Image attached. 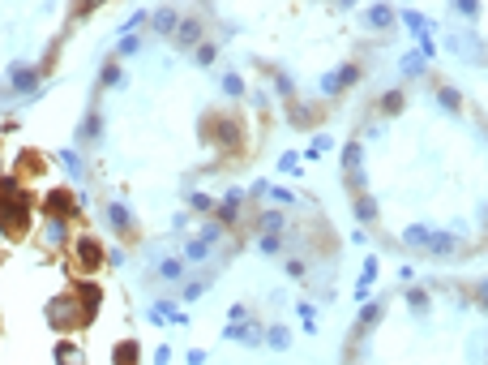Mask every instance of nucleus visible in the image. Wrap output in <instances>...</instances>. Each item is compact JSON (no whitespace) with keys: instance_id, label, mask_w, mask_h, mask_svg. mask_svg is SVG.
Masks as SVG:
<instances>
[{"instance_id":"f257e3e1","label":"nucleus","mask_w":488,"mask_h":365,"mask_svg":"<svg viewBox=\"0 0 488 365\" xmlns=\"http://www.w3.org/2000/svg\"><path fill=\"white\" fill-rule=\"evenodd\" d=\"M201 138L210 142L214 151H223V155L244 151V120H240V112H210L201 120Z\"/></svg>"},{"instance_id":"f03ea898","label":"nucleus","mask_w":488,"mask_h":365,"mask_svg":"<svg viewBox=\"0 0 488 365\" xmlns=\"http://www.w3.org/2000/svg\"><path fill=\"white\" fill-rule=\"evenodd\" d=\"M47 323H51V327H56V331L65 335V331L86 327L90 318H86V309L77 305V301H73V292H69V297H60V301H51V305H47Z\"/></svg>"},{"instance_id":"7ed1b4c3","label":"nucleus","mask_w":488,"mask_h":365,"mask_svg":"<svg viewBox=\"0 0 488 365\" xmlns=\"http://www.w3.org/2000/svg\"><path fill=\"white\" fill-rule=\"evenodd\" d=\"M69 254H73V266H77L82 275L103 271V241H99V236H73Z\"/></svg>"},{"instance_id":"20e7f679","label":"nucleus","mask_w":488,"mask_h":365,"mask_svg":"<svg viewBox=\"0 0 488 365\" xmlns=\"http://www.w3.org/2000/svg\"><path fill=\"white\" fill-rule=\"evenodd\" d=\"M9 90H13V95H26V99H35V95L43 90V73H39V65H26V60L9 65Z\"/></svg>"},{"instance_id":"39448f33","label":"nucleus","mask_w":488,"mask_h":365,"mask_svg":"<svg viewBox=\"0 0 488 365\" xmlns=\"http://www.w3.org/2000/svg\"><path fill=\"white\" fill-rule=\"evenodd\" d=\"M244 206H249L244 189H227V193H223V202H214V224H223V228H236L240 219L249 215Z\"/></svg>"},{"instance_id":"423d86ee","label":"nucleus","mask_w":488,"mask_h":365,"mask_svg":"<svg viewBox=\"0 0 488 365\" xmlns=\"http://www.w3.org/2000/svg\"><path fill=\"white\" fill-rule=\"evenodd\" d=\"M77 211H82V202H77V193H69V189H51L47 198H43V215L47 219H77Z\"/></svg>"},{"instance_id":"0eeeda50","label":"nucleus","mask_w":488,"mask_h":365,"mask_svg":"<svg viewBox=\"0 0 488 365\" xmlns=\"http://www.w3.org/2000/svg\"><path fill=\"white\" fill-rule=\"evenodd\" d=\"M103 224H108V232H112V236H120V241H128V236L137 232L133 211H128L124 202H108V206H103Z\"/></svg>"},{"instance_id":"6e6552de","label":"nucleus","mask_w":488,"mask_h":365,"mask_svg":"<svg viewBox=\"0 0 488 365\" xmlns=\"http://www.w3.org/2000/svg\"><path fill=\"white\" fill-rule=\"evenodd\" d=\"M360 78H364V69H360V65H343V69H334V73H326V78H321V95L339 99V95H343V90H351Z\"/></svg>"},{"instance_id":"1a4fd4ad","label":"nucleus","mask_w":488,"mask_h":365,"mask_svg":"<svg viewBox=\"0 0 488 365\" xmlns=\"http://www.w3.org/2000/svg\"><path fill=\"white\" fill-rule=\"evenodd\" d=\"M39 241H43V250H69L73 245V224L69 219H43Z\"/></svg>"},{"instance_id":"9d476101","label":"nucleus","mask_w":488,"mask_h":365,"mask_svg":"<svg viewBox=\"0 0 488 365\" xmlns=\"http://www.w3.org/2000/svg\"><path fill=\"white\" fill-rule=\"evenodd\" d=\"M176 47H197L205 39V17L201 13H189V17H180V26H176Z\"/></svg>"},{"instance_id":"9b49d317","label":"nucleus","mask_w":488,"mask_h":365,"mask_svg":"<svg viewBox=\"0 0 488 365\" xmlns=\"http://www.w3.org/2000/svg\"><path fill=\"white\" fill-rule=\"evenodd\" d=\"M73 301L86 309V318H94L99 305H103V288H99L94 279H82V284H73Z\"/></svg>"},{"instance_id":"f8f14e48","label":"nucleus","mask_w":488,"mask_h":365,"mask_svg":"<svg viewBox=\"0 0 488 365\" xmlns=\"http://www.w3.org/2000/svg\"><path fill=\"white\" fill-rule=\"evenodd\" d=\"M180 17H185L180 9L163 5V9H154V13H150V31H154V35H163V39H171V35H176V26H180Z\"/></svg>"},{"instance_id":"ddd939ff","label":"nucleus","mask_w":488,"mask_h":365,"mask_svg":"<svg viewBox=\"0 0 488 365\" xmlns=\"http://www.w3.org/2000/svg\"><path fill=\"white\" fill-rule=\"evenodd\" d=\"M103 142V112H86L77 125V146H99Z\"/></svg>"},{"instance_id":"4468645a","label":"nucleus","mask_w":488,"mask_h":365,"mask_svg":"<svg viewBox=\"0 0 488 365\" xmlns=\"http://www.w3.org/2000/svg\"><path fill=\"white\" fill-rule=\"evenodd\" d=\"M355 172H364V142L347 138L343 142V177H355Z\"/></svg>"},{"instance_id":"2eb2a0df","label":"nucleus","mask_w":488,"mask_h":365,"mask_svg":"<svg viewBox=\"0 0 488 365\" xmlns=\"http://www.w3.org/2000/svg\"><path fill=\"white\" fill-rule=\"evenodd\" d=\"M364 22H369L373 31H385V35H390V31L398 26V9H390V5H373V9L364 13Z\"/></svg>"},{"instance_id":"dca6fc26","label":"nucleus","mask_w":488,"mask_h":365,"mask_svg":"<svg viewBox=\"0 0 488 365\" xmlns=\"http://www.w3.org/2000/svg\"><path fill=\"white\" fill-rule=\"evenodd\" d=\"M424 250H428L432 258H454V254H458V241H454L450 232H428Z\"/></svg>"},{"instance_id":"f3484780","label":"nucleus","mask_w":488,"mask_h":365,"mask_svg":"<svg viewBox=\"0 0 488 365\" xmlns=\"http://www.w3.org/2000/svg\"><path fill=\"white\" fill-rule=\"evenodd\" d=\"M351 211H355V219H360V224H377V219H381V206H377V198H373V193H355Z\"/></svg>"},{"instance_id":"a211bd4d","label":"nucleus","mask_w":488,"mask_h":365,"mask_svg":"<svg viewBox=\"0 0 488 365\" xmlns=\"http://www.w3.org/2000/svg\"><path fill=\"white\" fill-rule=\"evenodd\" d=\"M253 224L262 228V236H283V228H287V219H283V211H274V206H270V211H262V215H257Z\"/></svg>"},{"instance_id":"6ab92c4d","label":"nucleus","mask_w":488,"mask_h":365,"mask_svg":"<svg viewBox=\"0 0 488 365\" xmlns=\"http://www.w3.org/2000/svg\"><path fill=\"white\" fill-rule=\"evenodd\" d=\"M60 168L69 172V181H86V177H90V172H86V159H82V151H69V146L60 151Z\"/></svg>"},{"instance_id":"aec40b11","label":"nucleus","mask_w":488,"mask_h":365,"mask_svg":"<svg viewBox=\"0 0 488 365\" xmlns=\"http://www.w3.org/2000/svg\"><path fill=\"white\" fill-rule=\"evenodd\" d=\"M403 108H407V95L394 86V90H385L381 99H377V108H373V112H377V116H398Z\"/></svg>"},{"instance_id":"412c9836","label":"nucleus","mask_w":488,"mask_h":365,"mask_svg":"<svg viewBox=\"0 0 488 365\" xmlns=\"http://www.w3.org/2000/svg\"><path fill=\"white\" fill-rule=\"evenodd\" d=\"M159 279L163 284H180V279H185V258H176V254L159 258Z\"/></svg>"},{"instance_id":"4be33fe9","label":"nucleus","mask_w":488,"mask_h":365,"mask_svg":"<svg viewBox=\"0 0 488 365\" xmlns=\"http://www.w3.org/2000/svg\"><path fill=\"white\" fill-rule=\"evenodd\" d=\"M219 245H210L205 236H189V245H185V262H205V258H214Z\"/></svg>"},{"instance_id":"5701e85b","label":"nucleus","mask_w":488,"mask_h":365,"mask_svg":"<svg viewBox=\"0 0 488 365\" xmlns=\"http://www.w3.org/2000/svg\"><path fill=\"white\" fill-rule=\"evenodd\" d=\"M398 26H407L411 35L420 39V35H428V31H432V22H428L424 13H416V9H403V13H398Z\"/></svg>"},{"instance_id":"b1692460","label":"nucleus","mask_w":488,"mask_h":365,"mask_svg":"<svg viewBox=\"0 0 488 365\" xmlns=\"http://www.w3.org/2000/svg\"><path fill=\"white\" fill-rule=\"evenodd\" d=\"M56 365H86L82 344H73V339H60V344H56Z\"/></svg>"},{"instance_id":"393cba45","label":"nucleus","mask_w":488,"mask_h":365,"mask_svg":"<svg viewBox=\"0 0 488 365\" xmlns=\"http://www.w3.org/2000/svg\"><path fill=\"white\" fill-rule=\"evenodd\" d=\"M317 116H321L317 108H304L300 99H296V104H287V120H292V125H296V129H308V125H313V120H317Z\"/></svg>"},{"instance_id":"a878e982","label":"nucleus","mask_w":488,"mask_h":365,"mask_svg":"<svg viewBox=\"0 0 488 365\" xmlns=\"http://www.w3.org/2000/svg\"><path fill=\"white\" fill-rule=\"evenodd\" d=\"M142 361V344H133V339H120L116 352H112V365H137Z\"/></svg>"},{"instance_id":"bb28decb","label":"nucleus","mask_w":488,"mask_h":365,"mask_svg":"<svg viewBox=\"0 0 488 365\" xmlns=\"http://www.w3.org/2000/svg\"><path fill=\"white\" fill-rule=\"evenodd\" d=\"M428 305H432V297H428V292H424V288H416V284H407V309L416 314V318H424V314H428Z\"/></svg>"},{"instance_id":"cd10ccee","label":"nucleus","mask_w":488,"mask_h":365,"mask_svg":"<svg viewBox=\"0 0 488 365\" xmlns=\"http://www.w3.org/2000/svg\"><path fill=\"white\" fill-rule=\"evenodd\" d=\"M381 275V258L377 254H369L364 258V275H360V288H355V297H369V288H373V279Z\"/></svg>"},{"instance_id":"c85d7f7f","label":"nucleus","mask_w":488,"mask_h":365,"mask_svg":"<svg viewBox=\"0 0 488 365\" xmlns=\"http://www.w3.org/2000/svg\"><path fill=\"white\" fill-rule=\"evenodd\" d=\"M266 348H274V352H287V348H292V331L283 327V323L266 327Z\"/></svg>"},{"instance_id":"c756f323","label":"nucleus","mask_w":488,"mask_h":365,"mask_svg":"<svg viewBox=\"0 0 488 365\" xmlns=\"http://www.w3.org/2000/svg\"><path fill=\"white\" fill-rule=\"evenodd\" d=\"M270 73V82H274V90L283 95V104H296V82L287 78V73H283V69H266Z\"/></svg>"},{"instance_id":"7c9ffc66","label":"nucleus","mask_w":488,"mask_h":365,"mask_svg":"<svg viewBox=\"0 0 488 365\" xmlns=\"http://www.w3.org/2000/svg\"><path fill=\"white\" fill-rule=\"evenodd\" d=\"M398 69H403V78H424V73H428V60H424L420 52H407V56L398 60Z\"/></svg>"},{"instance_id":"2f4dec72","label":"nucleus","mask_w":488,"mask_h":365,"mask_svg":"<svg viewBox=\"0 0 488 365\" xmlns=\"http://www.w3.org/2000/svg\"><path fill=\"white\" fill-rule=\"evenodd\" d=\"M437 104H441L446 112H462V95H458V86L437 82Z\"/></svg>"},{"instance_id":"473e14b6","label":"nucleus","mask_w":488,"mask_h":365,"mask_svg":"<svg viewBox=\"0 0 488 365\" xmlns=\"http://www.w3.org/2000/svg\"><path fill=\"white\" fill-rule=\"evenodd\" d=\"M428 232H432V228H424V224H407V228H403V245H407V250H424Z\"/></svg>"},{"instance_id":"72a5a7b5","label":"nucleus","mask_w":488,"mask_h":365,"mask_svg":"<svg viewBox=\"0 0 488 365\" xmlns=\"http://www.w3.org/2000/svg\"><path fill=\"white\" fill-rule=\"evenodd\" d=\"M214 56H219V43H214V39H201V43L193 47V60H197L201 69H210V65H214Z\"/></svg>"},{"instance_id":"f704fd0d","label":"nucleus","mask_w":488,"mask_h":365,"mask_svg":"<svg viewBox=\"0 0 488 365\" xmlns=\"http://www.w3.org/2000/svg\"><path fill=\"white\" fill-rule=\"evenodd\" d=\"M124 82V73H120V60L112 56V60H103V69H99V86H120Z\"/></svg>"},{"instance_id":"c9c22d12","label":"nucleus","mask_w":488,"mask_h":365,"mask_svg":"<svg viewBox=\"0 0 488 365\" xmlns=\"http://www.w3.org/2000/svg\"><path fill=\"white\" fill-rule=\"evenodd\" d=\"M219 86H223V95H227V99H244V90H249L240 73H223V82H219Z\"/></svg>"},{"instance_id":"e433bc0d","label":"nucleus","mask_w":488,"mask_h":365,"mask_svg":"<svg viewBox=\"0 0 488 365\" xmlns=\"http://www.w3.org/2000/svg\"><path fill=\"white\" fill-rule=\"evenodd\" d=\"M43 172H47V159H43V155H26V159H22V177H26V181H35V177H43Z\"/></svg>"},{"instance_id":"4c0bfd02","label":"nucleus","mask_w":488,"mask_h":365,"mask_svg":"<svg viewBox=\"0 0 488 365\" xmlns=\"http://www.w3.org/2000/svg\"><path fill=\"white\" fill-rule=\"evenodd\" d=\"M189 211L193 215H214V198L210 193H189Z\"/></svg>"},{"instance_id":"58836bf2","label":"nucleus","mask_w":488,"mask_h":365,"mask_svg":"<svg viewBox=\"0 0 488 365\" xmlns=\"http://www.w3.org/2000/svg\"><path fill=\"white\" fill-rule=\"evenodd\" d=\"M137 52H142V35H120L116 56H137Z\"/></svg>"},{"instance_id":"ea45409f","label":"nucleus","mask_w":488,"mask_h":365,"mask_svg":"<svg viewBox=\"0 0 488 365\" xmlns=\"http://www.w3.org/2000/svg\"><path fill=\"white\" fill-rule=\"evenodd\" d=\"M296 314H300L304 331H317V305H313V301H300V305H296Z\"/></svg>"},{"instance_id":"a19ab883","label":"nucleus","mask_w":488,"mask_h":365,"mask_svg":"<svg viewBox=\"0 0 488 365\" xmlns=\"http://www.w3.org/2000/svg\"><path fill=\"white\" fill-rule=\"evenodd\" d=\"M257 250H262V254H283V250H287V241H283V236H257Z\"/></svg>"},{"instance_id":"79ce46f5","label":"nucleus","mask_w":488,"mask_h":365,"mask_svg":"<svg viewBox=\"0 0 488 365\" xmlns=\"http://www.w3.org/2000/svg\"><path fill=\"white\" fill-rule=\"evenodd\" d=\"M210 284H214L210 275H205V279H193V284H185V288H180V297H185V301H197V297H201V292L210 288Z\"/></svg>"},{"instance_id":"37998d69","label":"nucleus","mask_w":488,"mask_h":365,"mask_svg":"<svg viewBox=\"0 0 488 365\" xmlns=\"http://www.w3.org/2000/svg\"><path fill=\"white\" fill-rule=\"evenodd\" d=\"M266 198H270V202H283V206H296V202H300L296 193H292V189H283V185H270Z\"/></svg>"},{"instance_id":"c03bdc74","label":"nucleus","mask_w":488,"mask_h":365,"mask_svg":"<svg viewBox=\"0 0 488 365\" xmlns=\"http://www.w3.org/2000/svg\"><path fill=\"white\" fill-rule=\"evenodd\" d=\"M278 168H283L287 177H304V172H300L304 163H300V155H296V151H287V155H283V159H278Z\"/></svg>"},{"instance_id":"a18cd8bd","label":"nucleus","mask_w":488,"mask_h":365,"mask_svg":"<svg viewBox=\"0 0 488 365\" xmlns=\"http://www.w3.org/2000/svg\"><path fill=\"white\" fill-rule=\"evenodd\" d=\"M287 275L292 279H308V262L304 258H287Z\"/></svg>"},{"instance_id":"49530a36","label":"nucleus","mask_w":488,"mask_h":365,"mask_svg":"<svg viewBox=\"0 0 488 365\" xmlns=\"http://www.w3.org/2000/svg\"><path fill=\"white\" fill-rule=\"evenodd\" d=\"M454 9H458L462 17H476V13H480V5H476V0H458V5H454Z\"/></svg>"},{"instance_id":"de8ad7c7","label":"nucleus","mask_w":488,"mask_h":365,"mask_svg":"<svg viewBox=\"0 0 488 365\" xmlns=\"http://www.w3.org/2000/svg\"><path fill=\"white\" fill-rule=\"evenodd\" d=\"M416 275H420L416 266H398V279H403V284H416Z\"/></svg>"},{"instance_id":"09e8293b","label":"nucleus","mask_w":488,"mask_h":365,"mask_svg":"<svg viewBox=\"0 0 488 365\" xmlns=\"http://www.w3.org/2000/svg\"><path fill=\"white\" fill-rule=\"evenodd\" d=\"M227 314H231V323H249V309H244V305H231Z\"/></svg>"},{"instance_id":"8fccbe9b","label":"nucleus","mask_w":488,"mask_h":365,"mask_svg":"<svg viewBox=\"0 0 488 365\" xmlns=\"http://www.w3.org/2000/svg\"><path fill=\"white\" fill-rule=\"evenodd\" d=\"M154 365H171V348H159V352H154Z\"/></svg>"},{"instance_id":"3c124183","label":"nucleus","mask_w":488,"mask_h":365,"mask_svg":"<svg viewBox=\"0 0 488 365\" xmlns=\"http://www.w3.org/2000/svg\"><path fill=\"white\" fill-rule=\"evenodd\" d=\"M189 365H205V352H201V348H193V352H189Z\"/></svg>"},{"instance_id":"603ef678","label":"nucleus","mask_w":488,"mask_h":365,"mask_svg":"<svg viewBox=\"0 0 488 365\" xmlns=\"http://www.w3.org/2000/svg\"><path fill=\"white\" fill-rule=\"evenodd\" d=\"M0 99H13V90H9V82H0Z\"/></svg>"}]
</instances>
